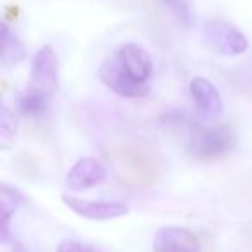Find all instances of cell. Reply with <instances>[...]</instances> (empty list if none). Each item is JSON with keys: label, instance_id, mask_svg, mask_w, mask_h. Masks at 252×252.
Wrapping results in <instances>:
<instances>
[{"label": "cell", "instance_id": "cell-1", "mask_svg": "<svg viewBox=\"0 0 252 252\" xmlns=\"http://www.w3.org/2000/svg\"><path fill=\"white\" fill-rule=\"evenodd\" d=\"M112 156L138 185H152L158 178V164L151 149L140 144H123L112 151Z\"/></svg>", "mask_w": 252, "mask_h": 252}, {"label": "cell", "instance_id": "cell-2", "mask_svg": "<svg viewBox=\"0 0 252 252\" xmlns=\"http://www.w3.org/2000/svg\"><path fill=\"white\" fill-rule=\"evenodd\" d=\"M204 40L216 54L224 57H235L249 49L247 36L230 21L213 18L204 25Z\"/></svg>", "mask_w": 252, "mask_h": 252}, {"label": "cell", "instance_id": "cell-3", "mask_svg": "<svg viewBox=\"0 0 252 252\" xmlns=\"http://www.w3.org/2000/svg\"><path fill=\"white\" fill-rule=\"evenodd\" d=\"M98 78H100V81L109 90H112L119 97L137 98L147 95L149 92L147 85L138 83L137 80L131 78V74L123 66L116 50L112 54H109L104 59V63L100 64V67H98Z\"/></svg>", "mask_w": 252, "mask_h": 252}, {"label": "cell", "instance_id": "cell-4", "mask_svg": "<svg viewBox=\"0 0 252 252\" xmlns=\"http://www.w3.org/2000/svg\"><path fill=\"white\" fill-rule=\"evenodd\" d=\"M235 147V133L230 126L218 125L193 135L190 151L199 159H216Z\"/></svg>", "mask_w": 252, "mask_h": 252}, {"label": "cell", "instance_id": "cell-5", "mask_svg": "<svg viewBox=\"0 0 252 252\" xmlns=\"http://www.w3.org/2000/svg\"><path fill=\"white\" fill-rule=\"evenodd\" d=\"M59 83V57L52 45H43L32 59V87L45 95H52Z\"/></svg>", "mask_w": 252, "mask_h": 252}, {"label": "cell", "instance_id": "cell-6", "mask_svg": "<svg viewBox=\"0 0 252 252\" xmlns=\"http://www.w3.org/2000/svg\"><path fill=\"white\" fill-rule=\"evenodd\" d=\"M109 171L104 162L95 158H81L73 164L67 171L64 185L73 192H83V190L94 189L107 180Z\"/></svg>", "mask_w": 252, "mask_h": 252}, {"label": "cell", "instance_id": "cell-7", "mask_svg": "<svg viewBox=\"0 0 252 252\" xmlns=\"http://www.w3.org/2000/svg\"><path fill=\"white\" fill-rule=\"evenodd\" d=\"M63 200L73 213L78 216L87 218L92 221H107L116 218L126 216L130 207L125 202H114V200H87L78 199L74 195H63Z\"/></svg>", "mask_w": 252, "mask_h": 252}, {"label": "cell", "instance_id": "cell-8", "mask_svg": "<svg viewBox=\"0 0 252 252\" xmlns=\"http://www.w3.org/2000/svg\"><path fill=\"white\" fill-rule=\"evenodd\" d=\"M190 97L195 104L197 114L204 121H214L223 114V98L211 80L197 76L190 81Z\"/></svg>", "mask_w": 252, "mask_h": 252}, {"label": "cell", "instance_id": "cell-9", "mask_svg": "<svg viewBox=\"0 0 252 252\" xmlns=\"http://www.w3.org/2000/svg\"><path fill=\"white\" fill-rule=\"evenodd\" d=\"M154 252H200V238L183 226H164L158 230L152 242Z\"/></svg>", "mask_w": 252, "mask_h": 252}, {"label": "cell", "instance_id": "cell-10", "mask_svg": "<svg viewBox=\"0 0 252 252\" xmlns=\"http://www.w3.org/2000/svg\"><path fill=\"white\" fill-rule=\"evenodd\" d=\"M116 52H118L126 71L131 74V78L137 80L138 83L147 85L149 78L152 74V59L147 50L138 45V43L128 42L123 43Z\"/></svg>", "mask_w": 252, "mask_h": 252}, {"label": "cell", "instance_id": "cell-11", "mask_svg": "<svg viewBox=\"0 0 252 252\" xmlns=\"http://www.w3.org/2000/svg\"><path fill=\"white\" fill-rule=\"evenodd\" d=\"M23 193L14 187H9L7 183H2L0 187V200H2V242L7 244L11 238V218L18 211L23 202Z\"/></svg>", "mask_w": 252, "mask_h": 252}, {"label": "cell", "instance_id": "cell-12", "mask_svg": "<svg viewBox=\"0 0 252 252\" xmlns=\"http://www.w3.org/2000/svg\"><path fill=\"white\" fill-rule=\"evenodd\" d=\"M47 102H49V95L42 94L36 88L30 87L23 92L18 97V109L25 116H42L47 109Z\"/></svg>", "mask_w": 252, "mask_h": 252}, {"label": "cell", "instance_id": "cell-13", "mask_svg": "<svg viewBox=\"0 0 252 252\" xmlns=\"http://www.w3.org/2000/svg\"><path fill=\"white\" fill-rule=\"evenodd\" d=\"M25 57L23 43L18 40L14 33L9 32L7 25L2 26V64H16Z\"/></svg>", "mask_w": 252, "mask_h": 252}, {"label": "cell", "instance_id": "cell-14", "mask_svg": "<svg viewBox=\"0 0 252 252\" xmlns=\"http://www.w3.org/2000/svg\"><path fill=\"white\" fill-rule=\"evenodd\" d=\"M16 119L12 116V112L9 111L7 105H2L0 109V147L9 149L12 144H14V138H16Z\"/></svg>", "mask_w": 252, "mask_h": 252}, {"label": "cell", "instance_id": "cell-15", "mask_svg": "<svg viewBox=\"0 0 252 252\" xmlns=\"http://www.w3.org/2000/svg\"><path fill=\"white\" fill-rule=\"evenodd\" d=\"M161 2L183 25H190L192 23V5H190V0H161Z\"/></svg>", "mask_w": 252, "mask_h": 252}, {"label": "cell", "instance_id": "cell-16", "mask_svg": "<svg viewBox=\"0 0 252 252\" xmlns=\"http://www.w3.org/2000/svg\"><path fill=\"white\" fill-rule=\"evenodd\" d=\"M57 252H100V251L95 249L94 245L83 244V242L73 240V238H66V240L59 242Z\"/></svg>", "mask_w": 252, "mask_h": 252}, {"label": "cell", "instance_id": "cell-17", "mask_svg": "<svg viewBox=\"0 0 252 252\" xmlns=\"http://www.w3.org/2000/svg\"><path fill=\"white\" fill-rule=\"evenodd\" d=\"M14 252H28V251H26V249L25 247H23V245H16V249H14Z\"/></svg>", "mask_w": 252, "mask_h": 252}]
</instances>
